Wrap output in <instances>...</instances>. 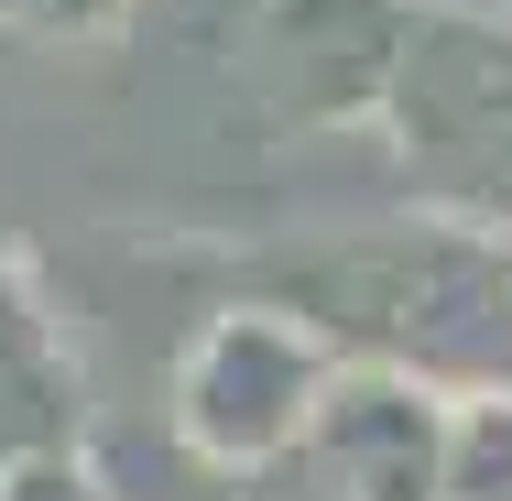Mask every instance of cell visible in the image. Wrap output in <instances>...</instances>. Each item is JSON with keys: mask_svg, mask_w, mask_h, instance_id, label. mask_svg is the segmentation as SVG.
I'll return each instance as SVG.
<instances>
[{"mask_svg": "<svg viewBox=\"0 0 512 501\" xmlns=\"http://www.w3.org/2000/svg\"><path fill=\"white\" fill-rule=\"evenodd\" d=\"M262 305L306 316L338 360L414 371L436 393H512V240L469 218H414L316 240L262 273Z\"/></svg>", "mask_w": 512, "mask_h": 501, "instance_id": "cell-1", "label": "cell"}, {"mask_svg": "<svg viewBox=\"0 0 512 501\" xmlns=\"http://www.w3.org/2000/svg\"><path fill=\"white\" fill-rule=\"evenodd\" d=\"M382 142L436 197V218L512 240V11L491 0H404Z\"/></svg>", "mask_w": 512, "mask_h": 501, "instance_id": "cell-2", "label": "cell"}, {"mask_svg": "<svg viewBox=\"0 0 512 501\" xmlns=\"http://www.w3.org/2000/svg\"><path fill=\"white\" fill-rule=\"evenodd\" d=\"M338 382V349L316 338L306 316H284V305L240 295L229 316H207L197 349H186V371H175V436L218 458V469H273V458H295L316 425V403Z\"/></svg>", "mask_w": 512, "mask_h": 501, "instance_id": "cell-3", "label": "cell"}, {"mask_svg": "<svg viewBox=\"0 0 512 501\" xmlns=\"http://www.w3.org/2000/svg\"><path fill=\"white\" fill-rule=\"evenodd\" d=\"M447 403L414 371H371V360H338V382L306 425V458L338 501H436L447 491Z\"/></svg>", "mask_w": 512, "mask_h": 501, "instance_id": "cell-4", "label": "cell"}, {"mask_svg": "<svg viewBox=\"0 0 512 501\" xmlns=\"http://www.w3.org/2000/svg\"><path fill=\"white\" fill-rule=\"evenodd\" d=\"M66 447H77V360H66V327L44 316L33 273L0 251V469L66 458Z\"/></svg>", "mask_w": 512, "mask_h": 501, "instance_id": "cell-5", "label": "cell"}, {"mask_svg": "<svg viewBox=\"0 0 512 501\" xmlns=\"http://www.w3.org/2000/svg\"><path fill=\"white\" fill-rule=\"evenodd\" d=\"M88 469H99V491L109 501H240V469H218V458H197L175 425L164 436H99L88 447Z\"/></svg>", "mask_w": 512, "mask_h": 501, "instance_id": "cell-6", "label": "cell"}, {"mask_svg": "<svg viewBox=\"0 0 512 501\" xmlns=\"http://www.w3.org/2000/svg\"><path fill=\"white\" fill-rule=\"evenodd\" d=\"M436 501H512V393L447 403V491Z\"/></svg>", "mask_w": 512, "mask_h": 501, "instance_id": "cell-7", "label": "cell"}, {"mask_svg": "<svg viewBox=\"0 0 512 501\" xmlns=\"http://www.w3.org/2000/svg\"><path fill=\"white\" fill-rule=\"evenodd\" d=\"M44 44H109L120 22H131V0H11Z\"/></svg>", "mask_w": 512, "mask_h": 501, "instance_id": "cell-8", "label": "cell"}, {"mask_svg": "<svg viewBox=\"0 0 512 501\" xmlns=\"http://www.w3.org/2000/svg\"><path fill=\"white\" fill-rule=\"evenodd\" d=\"M0 501H109L99 469L66 447V458H22V469H0Z\"/></svg>", "mask_w": 512, "mask_h": 501, "instance_id": "cell-9", "label": "cell"}, {"mask_svg": "<svg viewBox=\"0 0 512 501\" xmlns=\"http://www.w3.org/2000/svg\"><path fill=\"white\" fill-rule=\"evenodd\" d=\"M240 501H338V491L316 480L306 458H273V469H251V480H240Z\"/></svg>", "mask_w": 512, "mask_h": 501, "instance_id": "cell-10", "label": "cell"}, {"mask_svg": "<svg viewBox=\"0 0 512 501\" xmlns=\"http://www.w3.org/2000/svg\"><path fill=\"white\" fill-rule=\"evenodd\" d=\"M491 11H512V0H491Z\"/></svg>", "mask_w": 512, "mask_h": 501, "instance_id": "cell-11", "label": "cell"}]
</instances>
